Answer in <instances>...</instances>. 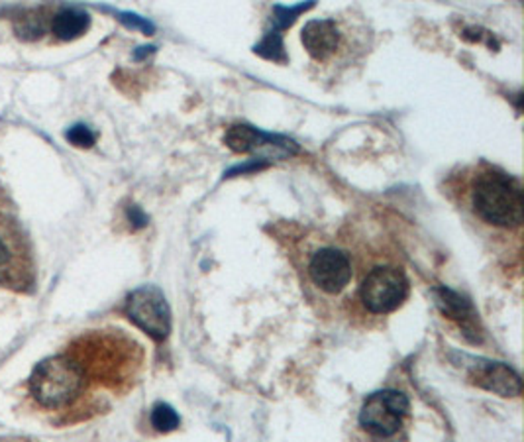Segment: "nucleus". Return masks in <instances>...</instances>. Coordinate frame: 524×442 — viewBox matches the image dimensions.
Returning <instances> with one entry per match:
<instances>
[{"label":"nucleus","instance_id":"obj_1","mask_svg":"<svg viewBox=\"0 0 524 442\" xmlns=\"http://www.w3.org/2000/svg\"><path fill=\"white\" fill-rule=\"evenodd\" d=\"M138 348L122 334L91 333L77 338L66 354L81 365L87 380L117 387L134 375L139 364Z\"/></svg>","mask_w":524,"mask_h":442},{"label":"nucleus","instance_id":"obj_2","mask_svg":"<svg viewBox=\"0 0 524 442\" xmlns=\"http://www.w3.org/2000/svg\"><path fill=\"white\" fill-rule=\"evenodd\" d=\"M467 200L476 217L495 229L517 231L522 226L524 197L517 177L485 168L467 181Z\"/></svg>","mask_w":524,"mask_h":442},{"label":"nucleus","instance_id":"obj_3","mask_svg":"<svg viewBox=\"0 0 524 442\" xmlns=\"http://www.w3.org/2000/svg\"><path fill=\"white\" fill-rule=\"evenodd\" d=\"M87 375L69 354L42 360L30 375V391L42 407L61 411L85 394Z\"/></svg>","mask_w":524,"mask_h":442},{"label":"nucleus","instance_id":"obj_4","mask_svg":"<svg viewBox=\"0 0 524 442\" xmlns=\"http://www.w3.org/2000/svg\"><path fill=\"white\" fill-rule=\"evenodd\" d=\"M34 283L36 270L28 236L10 212L0 209V285L30 292Z\"/></svg>","mask_w":524,"mask_h":442},{"label":"nucleus","instance_id":"obj_5","mask_svg":"<svg viewBox=\"0 0 524 442\" xmlns=\"http://www.w3.org/2000/svg\"><path fill=\"white\" fill-rule=\"evenodd\" d=\"M408 409L411 406H408L405 394L395 389H383L365 399L360 411V425L367 433L387 438L399 433Z\"/></svg>","mask_w":524,"mask_h":442},{"label":"nucleus","instance_id":"obj_6","mask_svg":"<svg viewBox=\"0 0 524 442\" xmlns=\"http://www.w3.org/2000/svg\"><path fill=\"white\" fill-rule=\"evenodd\" d=\"M408 293V282L401 270L381 265L365 275L360 297L369 313L385 314L397 309Z\"/></svg>","mask_w":524,"mask_h":442},{"label":"nucleus","instance_id":"obj_7","mask_svg":"<svg viewBox=\"0 0 524 442\" xmlns=\"http://www.w3.org/2000/svg\"><path fill=\"white\" fill-rule=\"evenodd\" d=\"M128 317H130L151 338H168L171 328V311L168 301L158 287L144 285L128 299Z\"/></svg>","mask_w":524,"mask_h":442},{"label":"nucleus","instance_id":"obj_8","mask_svg":"<svg viewBox=\"0 0 524 442\" xmlns=\"http://www.w3.org/2000/svg\"><path fill=\"white\" fill-rule=\"evenodd\" d=\"M309 275L313 283L324 293L338 295L352 282V263L342 250L321 248L311 258Z\"/></svg>","mask_w":524,"mask_h":442},{"label":"nucleus","instance_id":"obj_9","mask_svg":"<svg viewBox=\"0 0 524 442\" xmlns=\"http://www.w3.org/2000/svg\"><path fill=\"white\" fill-rule=\"evenodd\" d=\"M224 142H226V146L230 149L241 151V154H246V151H252L255 148L279 149L281 156H287V154H293V151H297V146L293 144L291 140H285V138H277V136H270V134H263L260 130L252 128V126H244V124L232 126V128L226 132Z\"/></svg>","mask_w":524,"mask_h":442},{"label":"nucleus","instance_id":"obj_10","mask_svg":"<svg viewBox=\"0 0 524 442\" xmlns=\"http://www.w3.org/2000/svg\"><path fill=\"white\" fill-rule=\"evenodd\" d=\"M303 46L314 59L326 61L340 47V30L334 20H311L303 28Z\"/></svg>","mask_w":524,"mask_h":442},{"label":"nucleus","instance_id":"obj_11","mask_svg":"<svg viewBox=\"0 0 524 442\" xmlns=\"http://www.w3.org/2000/svg\"><path fill=\"white\" fill-rule=\"evenodd\" d=\"M481 387L499 394L503 397H515L520 394V377L507 368L505 364H488L478 372V380Z\"/></svg>","mask_w":524,"mask_h":442},{"label":"nucleus","instance_id":"obj_12","mask_svg":"<svg viewBox=\"0 0 524 442\" xmlns=\"http://www.w3.org/2000/svg\"><path fill=\"white\" fill-rule=\"evenodd\" d=\"M88 26H91V16L79 6H67L61 8L51 22V30L63 42H71L81 37Z\"/></svg>","mask_w":524,"mask_h":442},{"label":"nucleus","instance_id":"obj_13","mask_svg":"<svg viewBox=\"0 0 524 442\" xmlns=\"http://www.w3.org/2000/svg\"><path fill=\"white\" fill-rule=\"evenodd\" d=\"M437 303L444 314H448L452 319H467L471 314L469 303L464 301L457 293L450 292V289H438L437 292Z\"/></svg>","mask_w":524,"mask_h":442},{"label":"nucleus","instance_id":"obj_14","mask_svg":"<svg viewBox=\"0 0 524 442\" xmlns=\"http://www.w3.org/2000/svg\"><path fill=\"white\" fill-rule=\"evenodd\" d=\"M151 425L159 433L175 431V428L179 427V415L175 413L171 406H168V403H158V406L151 411Z\"/></svg>","mask_w":524,"mask_h":442},{"label":"nucleus","instance_id":"obj_15","mask_svg":"<svg viewBox=\"0 0 524 442\" xmlns=\"http://www.w3.org/2000/svg\"><path fill=\"white\" fill-rule=\"evenodd\" d=\"M66 136L73 146H79V148H91L95 144V134L85 124H75L73 128L67 130Z\"/></svg>","mask_w":524,"mask_h":442},{"label":"nucleus","instance_id":"obj_16","mask_svg":"<svg viewBox=\"0 0 524 442\" xmlns=\"http://www.w3.org/2000/svg\"><path fill=\"white\" fill-rule=\"evenodd\" d=\"M120 20L126 24L128 28H138V30H142L144 34H153V26L144 18L134 16V15H120Z\"/></svg>","mask_w":524,"mask_h":442},{"label":"nucleus","instance_id":"obj_17","mask_svg":"<svg viewBox=\"0 0 524 442\" xmlns=\"http://www.w3.org/2000/svg\"><path fill=\"white\" fill-rule=\"evenodd\" d=\"M128 219L132 221V224L136 226V229H139V226H146V222H148V217L138 207L128 209Z\"/></svg>","mask_w":524,"mask_h":442}]
</instances>
